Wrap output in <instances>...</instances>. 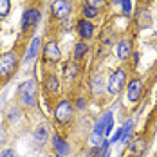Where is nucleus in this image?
I'll use <instances>...</instances> for the list:
<instances>
[{
	"label": "nucleus",
	"instance_id": "obj_1",
	"mask_svg": "<svg viewBox=\"0 0 157 157\" xmlns=\"http://www.w3.org/2000/svg\"><path fill=\"white\" fill-rule=\"evenodd\" d=\"M16 101L25 109L36 107V103H38V83L34 79L22 81L16 89Z\"/></svg>",
	"mask_w": 157,
	"mask_h": 157
},
{
	"label": "nucleus",
	"instance_id": "obj_2",
	"mask_svg": "<svg viewBox=\"0 0 157 157\" xmlns=\"http://www.w3.org/2000/svg\"><path fill=\"white\" fill-rule=\"evenodd\" d=\"M74 116V103L69 99V98H62L54 109H52V117L58 125H67Z\"/></svg>",
	"mask_w": 157,
	"mask_h": 157
},
{
	"label": "nucleus",
	"instance_id": "obj_3",
	"mask_svg": "<svg viewBox=\"0 0 157 157\" xmlns=\"http://www.w3.org/2000/svg\"><path fill=\"white\" fill-rule=\"evenodd\" d=\"M18 63H20V56L16 51H9V52L0 54V79L11 78L18 69Z\"/></svg>",
	"mask_w": 157,
	"mask_h": 157
},
{
	"label": "nucleus",
	"instance_id": "obj_4",
	"mask_svg": "<svg viewBox=\"0 0 157 157\" xmlns=\"http://www.w3.org/2000/svg\"><path fill=\"white\" fill-rule=\"evenodd\" d=\"M125 87H126V71L123 67L112 71L109 79H107V92L110 96H119Z\"/></svg>",
	"mask_w": 157,
	"mask_h": 157
},
{
	"label": "nucleus",
	"instance_id": "obj_5",
	"mask_svg": "<svg viewBox=\"0 0 157 157\" xmlns=\"http://www.w3.org/2000/svg\"><path fill=\"white\" fill-rule=\"evenodd\" d=\"M126 101L128 103H137L143 96V79L139 76L126 81Z\"/></svg>",
	"mask_w": 157,
	"mask_h": 157
},
{
	"label": "nucleus",
	"instance_id": "obj_6",
	"mask_svg": "<svg viewBox=\"0 0 157 157\" xmlns=\"http://www.w3.org/2000/svg\"><path fill=\"white\" fill-rule=\"evenodd\" d=\"M51 13L56 20H65L72 13V2L71 0H52L51 2Z\"/></svg>",
	"mask_w": 157,
	"mask_h": 157
},
{
	"label": "nucleus",
	"instance_id": "obj_7",
	"mask_svg": "<svg viewBox=\"0 0 157 157\" xmlns=\"http://www.w3.org/2000/svg\"><path fill=\"white\" fill-rule=\"evenodd\" d=\"M42 20V13L36 7H27L22 15V31H29L34 25H38V22Z\"/></svg>",
	"mask_w": 157,
	"mask_h": 157
},
{
	"label": "nucleus",
	"instance_id": "obj_8",
	"mask_svg": "<svg viewBox=\"0 0 157 157\" xmlns=\"http://www.w3.org/2000/svg\"><path fill=\"white\" fill-rule=\"evenodd\" d=\"M146 148H148V137H144V136H137V137H134L128 143V154L132 157L144 155Z\"/></svg>",
	"mask_w": 157,
	"mask_h": 157
},
{
	"label": "nucleus",
	"instance_id": "obj_9",
	"mask_svg": "<svg viewBox=\"0 0 157 157\" xmlns=\"http://www.w3.org/2000/svg\"><path fill=\"white\" fill-rule=\"evenodd\" d=\"M44 60L47 63H58L62 60V51L54 40H49L44 45Z\"/></svg>",
	"mask_w": 157,
	"mask_h": 157
},
{
	"label": "nucleus",
	"instance_id": "obj_10",
	"mask_svg": "<svg viewBox=\"0 0 157 157\" xmlns=\"http://www.w3.org/2000/svg\"><path fill=\"white\" fill-rule=\"evenodd\" d=\"M51 146L56 152V155H60V157H65L71 154V144L65 141L63 136H60V134H52L51 136Z\"/></svg>",
	"mask_w": 157,
	"mask_h": 157
},
{
	"label": "nucleus",
	"instance_id": "obj_11",
	"mask_svg": "<svg viewBox=\"0 0 157 157\" xmlns=\"http://www.w3.org/2000/svg\"><path fill=\"white\" fill-rule=\"evenodd\" d=\"M105 119H103V116L96 121L94 128H92V134H90V143H92V146H101V143L105 141Z\"/></svg>",
	"mask_w": 157,
	"mask_h": 157
},
{
	"label": "nucleus",
	"instance_id": "obj_12",
	"mask_svg": "<svg viewBox=\"0 0 157 157\" xmlns=\"http://www.w3.org/2000/svg\"><path fill=\"white\" fill-rule=\"evenodd\" d=\"M78 34H79V38L85 42V40H90L92 36H94V29H96V25L90 22V20H85V18H81V20H78Z\"/></svg>",
	"mask_w": 157,
	"mask_h": 157
},
{
	"label": "nucleus",
	"instance_id": "obj_13",
	"mask_svg": "<svg viewBox=\"0 0 157 157\" xmlns=\"http://www.w3.org/2000/svg\"><path fill=\"white\" fill-rule=\"evenodd\" d=\"M44 89L47 90V94L56 96L62 89V81L58 78V74H47L45 79H44Z\"/></svg>",
	"mask_w": 157,
	"mask_h": 157
},
{
	"label": "nucleus",
	"instance_id": "obj_14",
	"mask_svg": "<svg viewBox=\"0 0 157 157\" xmlns=\"http://www.w3.org/2000/svg\"><path fill=\"white\" fill-rule=\"evenodd\" d=\"M89 89H90V94L94 96V98H101V96L105 94L107 85H105V81H103V74H96V76H92Z\"/></svg>",
	"mask_w": 157,
	"mask_h": 157
},
{
	"label": "nucleus",
	"instance_id": "obj_15",
	"mask_svg": "<svg viewBox=\"0 0 157 157\" xmlns=\"http://www.w3.org/2000/svg\"><path fill=\"white\" fill-rule=\"evenodd\" d=\"M116 52H117V58H119L121 62L130 60V56L134 54V52H132V42H130L128 38L119 40V44H117V47H116Z\"/></svg>",
	"mask_w": 157,
	"mask_h": 157
},
{
	"label": "nucleus",
	"instance_id": "obj_16",
	"mask_svg": "<svg viewBox=\"0 0 157 157\" xmlns=\"http://www.w3.org/2000/svg\"><path fill=\"white\" fill-rule=\"evenodd\" d=\"M40 49H42V40H40L38 36H34L31 42H29V47H27V52H25V60H27V62H29V60H34V58L38 56Z\"/></svg>",
	"mask_w": 157,
	"mask_h": 157
},
{
	"label": "nucleus",
	"instance_id": "obj_17",
	"mask_svg": "<svg viewBox=\"0 0 157 157\" xmlns=\"http://www.w3.org/2000/svg\"><path fill=\"white\" fill-rule=\"evenodd\" d=\"M47 139H49L47 126H45V125H38L36 128H34V141L42 146V144H45V143H47Z\"/></svg>",
	"mask_w": 157,
	"mask_h": 157
},
{
	"label": "nucleus",
	"instance_id": "obj_18",
	"mask_svg": "<svg viewBox=\"0 0 157 157\" xmlns=\"http://www.w3.org/2000/svg\"><path fill=\"white\" fill-rule=\"evenodd\" d=\"M121 128H123V134H121V143L128 144V143H130V139H132V134H134V121H132V119H126L125 125L121 126Z\"/></svg>",
	"mask_w": 157,
	"mask_h": 157
},
{
	"label": "nucleus",
	"instance_id": "obj_19",
	"mask_svg": "<svg viewBox=\"0 0 157 157\" xmlns=\"http://www.w3.org/2000/svg\"><path fill=\"white\" fill-rule=\"evenodd\" d=\"M87 54H89V44H87V42H78V44L74 45V62L83 60Z\"/></svg>",
	"mask_w": 157,
	"mask_h": 157
},
{
	"label": "nucleus",
	"instance_id": "obj_20",
	"mask_svg": "<svg viewBox=\"0 0 157 157\" xmlns=\"http://www.w3.org/2000/svg\"><path fill=\"white\" fill-rule=\"evenodd\" d=\"M63 74H65V78H67V79H74V78H76V76L79 74L78 62H69V63H67V67H65Z\"/></svg>",
	"mask_w": 157,
	"mask_h": 157
},
{
	"label": "nucleus",
	"instance_id": "obj_21",
	"mask_svg": "<svg viewBox=\"0 0 157 157\" xmlns=\"http://www.w3.org/2000/svg\"><path fill=\"white\" fill-rule=\"evenodd\" d=\"M81 15H83V18L85 20H94V18H98V15H99V9H96V7H92V6H89V4H85L83 7H81Z\"/></svg>",
	"mask_w": 157,
	"mask_h": 157
},
{
	"label": "nucleus",
	"instance_id": "obj_22",
	"mask_svg": "<svg viewBox=\"0 0 157 157\" xmlns=\"http://www.w3.org/2000/svg\"><path fill=\"white\" fill-rule=\"evenodd\" d=\"M103 119H105V136H110L112 130H114V117H112V112H105V114H103Z\"/></svg>",
	"mask_w": 157,
	"mask_h": 157
},
{
	"label": "nucleus",
	"instance_id": "obj_23",
	"mask_svg": "<svg viewBox=\"0 0 157 157\" xmlns=\"http://www.w3.org/2000/svg\"><path fill=\"white\" fill-rule=\"evenodd\" d=\"M11 11V2L9 0H0V18H6Z\"/></svg>",
	"mask_w": 157,
	"mask_h": 157
},
{
	"label": "nucleus",
	"instance_id": "obj_24",
	"mask_svg": "<svg viewBox=\"0 0 157 157\" xmlns=\"http://www.w3.org/2000/svg\"><path fill=\"white\" fill-rule=\"evenodd\" d=\"M121 9H123L125 16H130V13H132V0H121Z\"/></svg>",
	"mask_w": 157,
	"mask_h": 157
},
{
	"label": "nucleus",
	"instance_id": "obj_25",
	"mask_svg": "<svg viewBox=\"0 0 157 157\" xmlns=\"http://www.w3.org/2000/svg\"><path fill=\"white\" fill-rule=\"evenodd\" d=\"M107 2H109V0H87V4H89V6H92V7H96V9L105 7V6H107Z\"/></svg>",
	"mask_w": 157,
	"mask_h": 157
},
{
	"label": "nucleus",
	"instance_id": "obj_26",
	"mask_svg": "<svg viewBox=\"0 0 157 157\" xmlns=\"http://www.w3.org/2000/svg\"><path fill=\"white\" fill-rule=\"evenodd\" d=\"M74 109H78V110H85V109H87V99H85L83 96H79L78 99H76V105H74Z\"/></svg>",
	"mask_w": 157,
	"mask_h": 157
},
{
	"label": "nucleus",
	"instance_id": "obj_27",
	"mask_svg": "<svg viewBox=\"0 0 157 157\" xmlns=\"http://www.w3.org/2000/svg\"><path fill=\"white\" fill-rule=\"evenodd\" d=\"M0 157H16V152L13 148H4V150L0 152Z\"/></svg>",
	"mask_w": 157,
	"mask_h": 157
},
{
	"label": "nucleus",
	"instance_id": "obj_28",
	"mask_svg": "<svg viewBox=\"0 0 157 157\" xmlns=\"http://www.w3.org/2000/svg\"><path fill=\"white\" fill-rule=\"evenodd\" d=\"M94 157H110V154H109V150H107V152H101V150H99Z\"/></svg>",
	"mask_w": 157,
	"mask_h": 157
},
{
	"label": "nucleus",
	"instance_id": "obj_29",
	"mask_svg": "<svg viewBox=\"0 0 157 157\" xmlns=\"http://www.w3.org/2000/svg\"><path fill=\"white\" fill-rule=\"evenodd\" d=\"M112 4H121V0H110Z\"/></svg>",
	"mask_w": 157,
	"mask_h": 157
},
{
	"label": "nucleus",
	"instance_id": "obj_30",
	"mask_svg": "<svg viewBox=\"0 0 157 157\" xmlns=\"http://www.w3.org/2000/svg\"><path fill=\"white\" fill-rule=\"evenodd\" d=\"M45 157H56V155H45Z\"/></svg>",
	"mask_w": 157,
	"mask_h": 157
},
{
	"label": "nucleus",
	"instance_id": "obj_31",
	"mask_svg": "<svg viewBox=\"0 0 157 157\" xmlns=\"http://www.w3.org/2000/svg\"><path fill=\"white\" fill-rule=\"evenodd\" d=\"M56 157H60V155H56Z\"/></svg>",
	"mask_w": 157,
	"mask_h": 157
},
{
	"label": "nucleus",
	"instance_id": "obj_32",
	"mask_svg": "<svg viewBox=\"0 0 157 157\" xmlns=\"http://www.w3.org/2000/svg\"><path fill=\"white\" fill-rule=\"evenodd\" d=\"M22 2H24V0H22Z\"/></svg>",
	"mask_w": 157,
	"mask_h": 157
}]
</instances>
